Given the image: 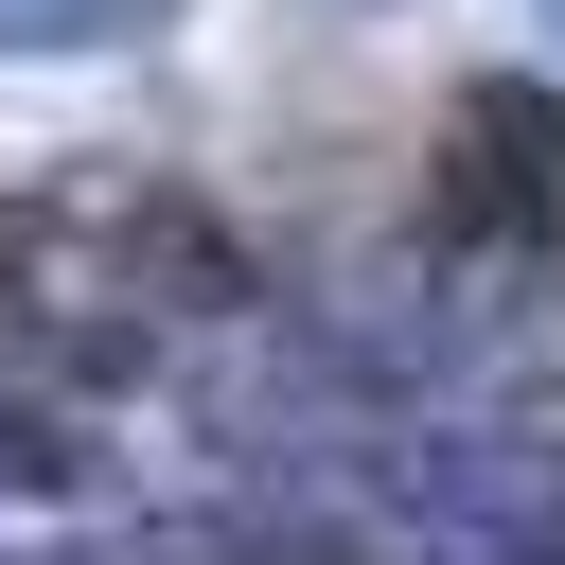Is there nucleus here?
I'll use <instances>...</instances> for the list:
<instances>
[{"mask_svg":"<svg viewBox=\"0 0 565 565\" xmlns=\"http://www.w3.org/2000/svg\"><path fill=\"white\" fill-rule=\"evenodd\" d=\"M177 0H0V53H124V35H159Z\"/></svg>","mask_w":565,"mask_h":565,"instance_id":"nucleus-3","label":"nucleus"},{"mask_svg":"<svg viewBox=\"0 0 565 565\" xmlns=\"http://www.w3.org/2000/svg\"><path fill=\"white\" fill-rule=\"evenodd\" d=\"M0 494H35V512H71V494H106V441L53 406V388H18L0 371Z\"/></svg>","mask_w":565,"mask_h":565,"instance_id":"nucleus-2","label":"nucleus"},{"mask_svg":"<svg viewBox=\"0 0 565 565\" xmlns=\"http://www.w3.org/2000/svg\"><path fill=\"white\" fill-rule=\"evenodd\" d=\"M530 18H547V35H565V0H530Z\"/></svg>","mask_w":565,"mask_h":565,"instance_id":"nucleus-4","label":"nucleus"},{"mask_svg":"<svg viewBox=\"0 0 565 565\" xmlns=\"http://www.w3.org/2000/svg\"><path fill=\"white\" fill-rule=\"evenodd\" d=\"M318 18H353V0H318Z\"/></svg>","mask_w":565,"mask_h":565,"instance_id":"nucleus-5","label":"nucleus"},{"mask_svg":"<svg viewBox=\"0 0 565 565\" xmlns=\"http://www.w3.org/2000/svg\"><path fill=\"white\" fill-rule=\"evenodd\" d=\"M441 247H459V282H512V265L565 247V106L530 71L459 88V124H441Z\"/></svg>","mask_w":565,"mask_h":565,"instance_id":"nucleus-1","label":"nucleus"}]
</instances>
